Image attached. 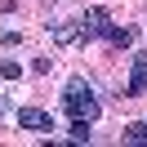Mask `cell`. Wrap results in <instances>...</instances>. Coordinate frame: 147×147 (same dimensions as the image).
Returning <instances> with one entry per match:
<instances>
[{"label":"cell","instance_id":"1","mask_svg":"<svg viewBox=\"0 0 147 147\" xmlns=\"http://www.w3.org/2000/svg\"><path fill=\"white\" fill-rule=\"evenodd\" d=\"M63 107L71 111V120H89V125L98 120V111H102L98 98H94V89H89L85 80H67V89H63Z\"/></svg>","mask_w":147,"mask_h":147},{"label":"cell","instance_id":"2","mask_svg":"<svg viewBox=\"0 0 147 147\" xmlns=\"http://www.w3.org/2000/svg\"><path fill=\"white\" fill-rule=\"evenodd\" d=\"M18 125L31 129V134H49V129H54V116L40 111V107H22V111H18Z\"/></svg>","mask_w":147,"mask_h":147},{"label":"cell","instance_id":"3","mask_svg":"<svg viewBox=\"0 0 147 147\" xmlns=\"http://www.w3.org/2000/svg\"><path fill=\"white\" fill-rule=\"evenodd\" d=\"M80 31H85V40L89 36H111V18H107V9H89L80 18Z\"/></svg>","mask_w":147,"mask_h":147},{"label":"cell","instance_id":"4","mask_svg":"<svg viewBox=\"0 0 147 147\" xmlns=\"http://www.w3.org/2000/svg\"><path fill=\"white\" fill-rule=\"evenodd\" d=\"M143 89H147V49H143V54H134V71H129V98H138Z\"/></svg>","mask_w":147,"mask_h":147},{"label":"cell","instance_id":"5","mask_svg":"<svg viewBox=\"0 0 147 147\" xmlns=\"http://www.w3.org/2000/svg\"><path fill=\"white\" fill-rule=\"evenodd\" d=\"M111 45H116V49H125V45H134V31H129V27H111Z\"/></svg>","mask_w":147,"mask_h":147},{"label":"cell","instance_id":"6","mask_svg":"<svg viewBox=\"0 0 147 147\" xmlns=\"http://www.w3.org/2000/svg\"><path fill=\"white\" fill-rule=\"evenodd\" d=\"M125 138L129 143H147V120H134V125L125 129Z\"/></svg>","mask_w":147,"mask_h":147},{"label":"cell","instance_id":"7","mask_svg":"<svg viewBox=\"0 0 147 147\" xmlns=\"http://www.w3.org/2000/svg\"><path fill=\"white\" fill-rule=\"evenodd\" d=\"M71 138L76 143H89V120H71Z\"/></svg>","mask_w":147,"mask_h":147},{"label":"cell","instance_id":"8","mask_svg":"<svg viewBox=\"0 0 147 147\" xmlns=\"http://www.w3.org/2000/svg\"><path fill=\"white\" fill-rule=\"evenodd\" d=\"M5 107H9V102H5V98H0V116H5Z\"/></svg>","mask_w":147,"mask_h":147}]
</instances>
